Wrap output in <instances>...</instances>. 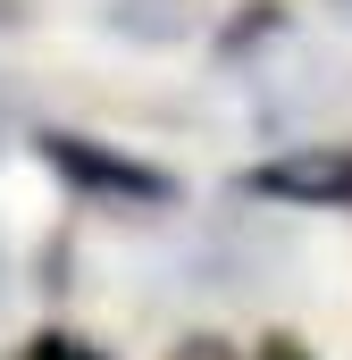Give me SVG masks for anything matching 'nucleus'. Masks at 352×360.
I'll return each instance as SVG.
<instances>
[{"instance_id":"1","label":"nucleus","mask_w":352,"mask_h":360,"mask_svg":"<svg viewBox=\"0 0 352 360\" xmlns=\"http://www.w3.org/2000/svg\"><path fill=\"white\" fill-rule=\"evenodd\" d=\"M42 160L59 168V176L92 184V193H126V201H168V176L160 168H143V160H118V151H101L84 134H42Z\"/></svg>"},{"instance_id":"3","label":"nucleus","mask_w":352,"mask_h":360,"mask_svg":"<svg viewBox=\"0 0 352 360\" xmlns=\"http://www.w3.org/2000/svg\"><path fill=\"white\" fill-rule=\"evenodd\" d=\"M34 360H101V352H84L76 335H42V344H34Z\"/></svg>"},{"instance_id":"2","label":"nucleus","mask_w":352,"mask_h":360,"mask_svg":"<svg viewBox=\"0 0 352 360\" xmlns=\"http://www.w3.org/2000/svg\"><path fill=\"white\" fill-rule=\"evenodd\" d=\"M244 184H252V193H268V201H352V143L285 151V160L252 168Z\"/></svg>"},{"instance_id":"4","label":"nucleus","mask_w":352,"mask_h":360,"mask_svg":"<svg viewBox=\"0 0 352 360\" xmlns=\"http://www.w3.org/2000/svg\"><path fill=\"white\" fill-rule=\"evenodd\" d=\"M260 360H302V352H294V344H285V335H277V344H260Z\"/></svg>"}]
</instances>
